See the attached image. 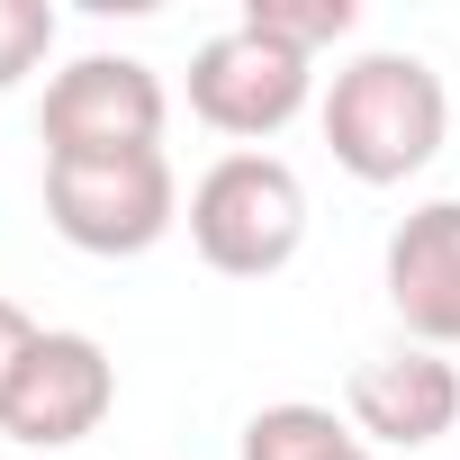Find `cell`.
I'll list each match as a JSON object with an SVG mask.
<instances>
[{
	"mask_svg": "<svg viewBox=\"0 0 460 460\" xmlns=\"http://www.w3.org/2000/svg\"><path fill=\"white\" fill-rule=\"evenodd\" d=\"M316 127H325L334 163H343L361 190H397V181H415V172L442 154V136H451V91H442V73H433L424 55L370 46V55H352V64L325 82Z\"/></svg>",
	"mask_w": 460,
	"mask_h": 460,
	"instance_id": "6da1fadb",
	"label": "cell"
},
{
	"mask_svg": "<svg viewBox=\"0 0 460 460\" xmlns=\"http://www.w3.org/2000/svg\"><path fill=\"white\" fill-rule=\"evenodd\" d=\"M190 244H199V262L208 271H226V280H271V271H289L298 262V244H307V181L280 163V154H262V145H235V154H217L199 181H190Z\"/></svg>",
	"mask_w": 460,
	"mask_h": 460,
	"instance_id": "7a4b0ae2",
	"label": "cell"
},
{
	"mask_svg": "<svg viewBox=\"0 0 460 460\" xmlns=\"http://www.w3.org/2000/svg\"><path fill=\"white\" fill-rule=\"evenodd\" d=\"M46 226L73 253H100V262L154 253L181 226L172 154L145 145V154H64V163H46Z\"/></svg>",
	"mask_w": 460,
	"mask_h": 460,
	"instance_id": "3957f363",
	"label": "cell"
},
{
	"mask_svg": "<svg viewBox=\"0 0 460 460\" xmlns=\"http://www.w3.org/2000/svg\"><path fill=\"white\" fill-rule=\"evenodd\" d=\"M307 100H316V55H298V46L262 37L253 19L217 28V37L190 55V118H199V127H217V136H235V145L280 136Z\"/></svg>",
	"mask_w": 460,
	"mask_h": 460,
	"instance_id": "277c9868",
	"label": "cell"
},
{
	"mask_svg": "<svg viewBox=\"0 0 460 460\" xmlns=\"http://www.w3.org/2000/svg\"><path fill=\"white\" fill-rule=\"evenodd\" d=\"M163 118H172V91H163L154 64L73 55L46 82L37 136H46V163H64V154H145V145H163Z\"/></svg>",
	"mask_w": 460,
	"mask_h": 460,
	"instance_id": "5b68a950",
	"label": "cell"
},
{
	"mask_svg": "<svg viewBox=\"0 0 460 460\" xmlns=\"http://www.w3.org/2000/svg\"><path fill=\"white\" fill-rule=\"evenodd\" d=\"M109 406H118V361L100 352V334L55 325V334H37L10 406H0V433L19 451H73L109 424Z\"/></svg>",
	"mask_w": 460,
	"mask_h": 460,
	"instance_id": "8992f818",
	"label": "cell"
},
{
	"mask_svg": "<svg viewBox=\"0 0 460 460\" xmlns=\"http://www.w3.org/2000/svg\"><path fill=\"white\" fill-rule=\"evenodd\" d=\"M343 415L370 451H424L460 424V370L424 343H397L343 379Z\"/></svg>",
	"mask_w": 460,
	"mask_h": 460,
	"instance_id": "52a82bcc",
	"label": "cell"
},
{
	"mask_svg": "<svg viewBox=\"0 0 460 460\" xmlns=\"http://www.w3.org/2000/svg\"><path fill=\"white\" fill-rule=\"evenodd\" d=\"M379 280H388L397 325L424 352L460 343V199H424V208L397 217V235L379 253Z\"/></svg>",
	"mask_w": 460,
	"mask_h": 460,
	"instance_id": "ba28073f",
	"label": "cell"
},
{
	"mask_svg": "<svg viewBox=\"0 0 460 460\" xmlns=\"http://www.w3.org/2000/svg\"><path fill=\"white\" fill-rule=\"evenodd\" d=\"M352 451H370L352 433V415L307 406V397H280V406L244 415V442H235V460H352Z\"/></svg>",
	"mask_w": 460,
	"mask_h": 460,
	"instance_id": "9c48e42d",
	"label": "cell"
},
{
	"mask_svg": "<svg viewBox=\"0 0 460 460\" xmlns=\"http://www.w3.org/2000/svg\"><path fill=\"white\" fill-rule=\"evenodd\" d=\"M244 19H253L262 37L298 46V55H325V46H343V37L361 28L352 0H244Z\"/></svg>",
	"mask_w": 460,
	"mask_h": 460,
	"instance_id": "30bf717a",
	"label": "cell"
},
{
	"mask_svg": "<svg viewBox=\"0 0 460 460\" xmlns=\"http://www.w3.org/2000/svg\"><path fill=\"white\" fill-rule=\"evenodd\" d=\"M55 55V10L46 0H0V91H19Z\"/></svg>",
	"mask_w": 460,
	"mask_h": 460,
	"instance_id": "8fae6325",
	"label": "cell"
},
{
	"mask_svg": "<svg viewBox=\"0 0 460 460\" xmlns=\"http://www.w3.org/2000/svg\"><path fill=\"white\" fill-rule=\"evenodd\" d=\"M37 316L19 307V298H0V406H10V388H19V370H28V352H37Z\"/></svg>",
	"mask_w": 460,
	"mask_h": 460,
	"instance_id": "7c38bea8",
	"label": "cell"
},
{
	"mask_svg": "<svg viewBox=\"0 0 460 460\" xmlns=\"http://www.w3.org/2000/svg\"><path fill=\"white\" fill-rule=\"evenodd\" d=\"M352 460H388V451H352Z\"/></svg>",
	"mask_w": 460,
	"mask_h": 460,
	"instance_id": "4fadbf2b",
	"label": "cell"
}]
</instances>
